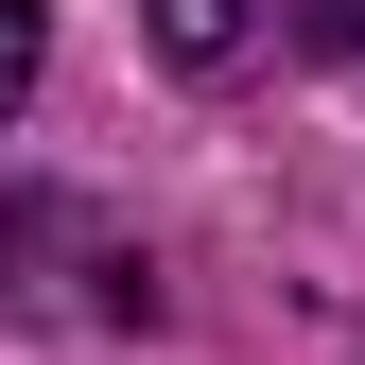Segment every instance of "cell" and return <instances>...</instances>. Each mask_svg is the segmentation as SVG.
I'll list each match as a JSON object with an SVG mask.
<instances>
[{
    "mask_svg": "<svg viewBox=\"0 0 365 365\" xmlns=\"http://www.w3.org/2000/svg\"><path fill=\"white\" fill-rule=\"evenodd\" d=\"M35 53H53V0H0V105L35 87Z\"/></svg>",
    "mask_w": 365,
    "mask_h": 365,
    "instance_id": "obj_3",
    "label": "cell"
},
{
    "mask_svg": "<svg viewBox=\"0 0 365 365\" xmlns=\"http://www.w3.org/2000/svg\"><path fill=\"white\" fill-rule=\"evenodd\" d=\"M244 18H261V0H157V53H174V70H226Z\"/></svg>",
    "mask_w": 365,
    "mask_h": 365,
    "instance_id": "obj_2",
    "label": "cell"
},
{
    "mask_svg": "<svg viewBox=\"0 0 365 365\" xmlns=\"http://www.w3.org/2000/svg\"><path fill=\"white\" fill-rule=\"evenodd\" d=\"M296 35L313 53H365V0H296Z\"/></svg>",
    "mask_w": 365,
    "mask_h": 365,
    "instance_id": "obj_4",
    "label": "cell"
},
{
    "mask_svg": "<svg viewBox=\"0 0 365 365\" xmlns=\"http://www.w3.org/2000/svg\"><path fill=\"white\" fill-rule=\"evenodd\" d=\"M0 313H105V331H140L157 261L122 244L87 192H0Z\"/></svg>",
    "mask_w": 365,
    "mask_h": 365,
    "instance_id": "obj_1",
    "label": "cell"
}]
</instances>
